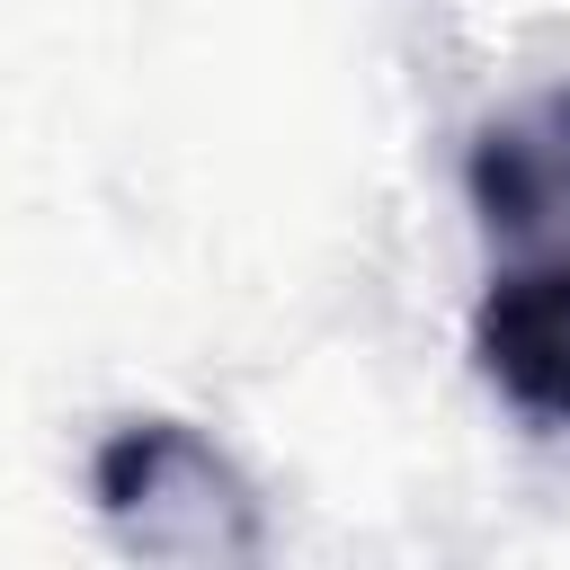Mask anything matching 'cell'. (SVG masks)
I'll use <instances>...</instances> for the list:
<instances>
[{"label":"cell","instance_id":"1","mask_svg":"<svg viewBox=\"0 0 570 570\" xmlns=\"http://www.w3.org/2000/svg\"><path fill=\"white\" fill-rule=\"evenodd\" d=\"M89 490H98V517L125 552L142 561H258L267 552V525H258V490L232 472L223 445H205L196 428L178 419H134L98 445L89 463Z\"/></svg>","mask_w":570,"mask_h":570},{"label":"cell","instance_id":"2","mask_svg":"<svg viewBox=\"0 0 570 570\" xmlns=\"http://www.w3.org/2000/svg\"><path fill=\"white\" fill-rule=\"evenodd\" d=\"M472 356L517 410L570 419V232L508 249L490 267L481 312H472Z\"/></svg>","mask_w":570,"mask_h":570},{"label":"cell","instance_id":"3","mask_svg":"<svg viewBox=\"0 0 570 570\" xmlns=\"http://www.w3.org/2000/svg\"><path fill=\"white\" fill-rule=\"evenodd\" d=\"M472 214H481L499 258L570 232V89H543L517 116L481 125V142H472Z\"/></svg>","mask_w":570,"mask_h":570}]
</instances>
